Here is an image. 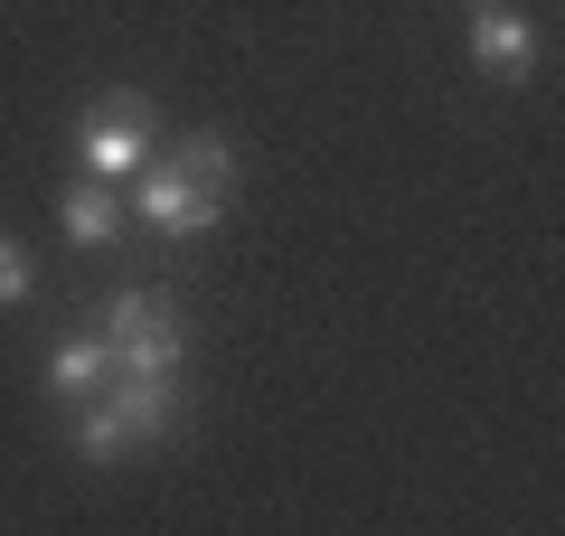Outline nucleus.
Returning a JSON list of instances; mask_svg holds the SVG:
<instances>
[{"instance_id": "obj_1", "label": "nucleus", "mask_w": 565, "mask_h": 536, "mask_svg": "<svg viewBox=\"0 0 565 536\" xmlns=\"http://www.w3.org/2000/svg\"><path fill=\"white\" fill-rule=\"evenodd\" d=\"M104 349H114V377H180V357H189L180 301L114 292V301H104Z\"/></svg>"}, {"instance_id": "obj_2", "label": "nucleus", "mask_w": 565, "mask_h": 536, "mask_svg": "<svg viewBox=\"0 0 565 536\" xmlns=\"http://www.w3.org/2000/svg\"><path fill=\"white\" fill-rule=\"evenodd\" d=\"M141 160H151V95L114 85V95H95L85 122H76V170L85 179H132Z\"/></svg>"}, {"instance_id": "obj_3", "label": "nucleus", "mask_w": 565, "mask_h": 536, "mask_svg": "<svg viewBox=\"0 0 565 536\" xmlns=\"http://www.w3.org/2000/svg\"><path fill=\"white\" fill-rule=\"evenodd\" d=\"M217 189H199V179H180L161 160V170H151V160H141L132 170V217L151 226V236H207V226H217Z\"/></svg>"}, {"instance_id": "obj_4", "label": "nucleus", "mask_w": 565, "mask_h": 536, "mask_svg": "<svg viewBox=\"0 0 565 536\" xmlns=\"http://www.w3.org/2000/svg\"><path fill=\"white\" fill-rule=\"evenodd\" d=\"M471 66H481L490 85H527L537 76V29H527L519 10H500V0H481V10H471Z\"/></svg>"}, {"instance_id": "obj_5", "label": "nucleus", "mask_w": 565, "mask_h": 536, "mask_svg": "<svg viewBox=\"0 0 565 536\" xmlns=\"http://www.w3.org/2000/svg\"><path fill=\"white\" fill-rule=\"evenodd\" d=\"M104 415L122 424V442H161V433H180V377H114Z\"/></svg>"}, {"instance_id": "obj_6", "label": "nucleus", "mask_w": 565, "mask_h": 536, "mask_svg": "<svg viewBox=\"0 0 565 536\" xmlns=\"http://www.w3.org/2000/svg\"><path fill=\"white\" fill-rule=\"evenodd\" d=\"M57 226H66V245L104 255V245L122 236V199H114V179H66V199H57Z\"/></svg>"}, {"instance_id": "obj_7", "label": "nucleus", "mask_w": 565, "mask_h": 536, "mask_svg": "<svg viewBox=\"0 0 565 536\" xmlns=\"http://www.w3.org/2000/svg\"><path fill=\"white\" fill-rule=\"evenodd\" d=\"M47 386H57L66 405H76V396H104V386H114V349H104V339H66V349L47 357Z\"/></svg>"}, {"instance_id": "obj_8", "label": "nucleus", "mask_w": 565, "mask_h": 536, "mask_svg": "<svg viewBox=\"0 0 565 536\" xmlns=\"http://www.w3.org/2000/svg\"><path fill=\"white\" fill-rule=\"evenodd\" d=\"M170 170L226 199V179H236V141H226V132H180V141H170Z\"/></svg>"}, {"instance_id": "obj_9", "label": "nucleus", "mask_w": 565, "mask_h": 536, "mask_svg": "<svg viewBox=\"0 0 565 536\" xmlns=\"http://www.w3.org/2000/svg\"><path fill=\"white\" fill-rule=\"evenodd\" d=\"M29 292H39V274H29V255H20V236H0V311H20Z\"/></svg>"}, {"instance_id": "obj_10", "label": "nucleus", "mask_w": 565, "mask_h": 536, "mask_svg": "<svg viewBox=\"0 0 565 536\" xmlns=\"http://www.w3.org/2000/svg\"><path fill=\"white\" fill-rule=\"evenodd\" d=\"M462 10H481V0H462Z\"/></svg>"}]
</instances>
